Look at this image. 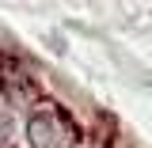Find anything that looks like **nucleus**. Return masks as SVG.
<instances>
[{"label": "nucleus", "mask_w": 152, "mask_h": 148, "mask_svg": "<svg viewBox=\"0 0 152 148\" xmlns=\"http://www.w3.org/2000/svg\"><path fill=\"white\" fill-rule=\"evenodd\" d=\"M23 133H27V148H80V125L65 106H57L50 99L27 110Z\"/></svg>", "instance_id": "obj_1"}, {"label": "nucleus", "mask_w": 152, "mask_h": 148, "mask_svg": "<svg viewBox=\"0 0 152 148\" xmlns=\"http://www.w3.org/2000/svg\"><path fill=\"white\" fill-rule=\"evenodd\" d=\"M12 137H15V114H12V106L0 103V148L12 144Z\"/></svg>", "instance_id": "obj_2"}]
</instances>
